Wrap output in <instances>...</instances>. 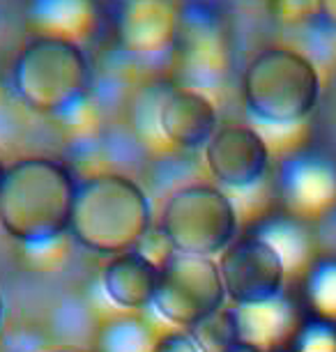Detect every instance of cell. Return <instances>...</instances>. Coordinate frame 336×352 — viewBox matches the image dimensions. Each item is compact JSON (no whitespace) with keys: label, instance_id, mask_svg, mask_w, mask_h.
Returning a JSON list of instances; mask_svg holds the SVG:
<instances>
[{"label":"cell","instance_id":"12","mask_svg":"<svg viewBox=\"0 0 336 352\" xmlns=\"http://www.w3.org/2000/svg\"><path fill=\"white\" fill-rule=\"evenodd\" d=\"M157 124L166 141L177 150H201L219 129V113L214 102L199 88L170 90L159 102Z\"/></svg>","mask_w":336,"mask_h":352},{"label":"cell","instance_id":"7","mask_svg":"<svg viewBox=\"0 0 336 352\" xmlns=\"http://www.w3.org/2000/svg\"><path fill=\"white\" fill-rule=\"evenodd\" d=\"M173 58L189 88L221 83L233 65V46L221 12L205 0H187L180 8V30Z\"/></svg>","mask_w":336,"mask_h":352},{"label":"cell","instance_id":"1","mask_svg":"<svg viewBox=\"0 0 336 352\" xmlns=\"http://www.w3.org/2000/svg\"><path fill=\"white\" fill-rule=\"evenodd\" d=\"M76 184L58 159H16L0 182V228L25 247L58 242L69 232Z\"/></svg>","mask_w":336,"mask_h":352},{"label":"cell","instance_id":"5","mask_svg":"<svg viewBox=\"0 0 336 352\" xmlns=\"http://www.w3.org/2000/svg\"><path fill=\"white\" fill-rule=\"evenodd\" d=\"M161 232L175 254L214 258L237 240V210L214 184H184L164 205Z\"/></svg>","mask_w":336,"mask_h":352},{"label":"cell","instance_id":"16","mask_svg":"<svg viewBox=\"0 0 336 352\" xmlns=\"http://www.w3.org/2000/svg\"><path fill=\"white\" fill-rule=\"evenodd\" d=\"M104 348L107 352H150L153 345H148V334L141 329V324L134 320H122L111 324Z\"/></svg>","mask_w":336,"mask_h":352},{"label":"cell","instance_id":"20","mask_svg":"<svg viewBox=\"0 0 336 352\" xmlns=\"http://www.w3.org/2000/svg\"><path fill=\"white\" fill-rule=\"evenodd\" d=\"M216 352H267V350L251 341H247V338H233V341H228L226 345L216 348Z\"/></svg>","mask_w":336,"mask_h":352},{"label":"cell","instance_id":"9","mask_svg":"<svg viewBox=\"0 0 336 352\" xmlns=\"http://www.w3.org/2000/svg\"><path fill=\"white\" fill-rule=\"evenodd\" d=\"M180 8L175 0H122L117 39L129 58L155 65L175 53Z\"/></svg>","mask_w":336,"mask_h":352},{"label":"cell","instance_id":"18","mask_svg":"<svg viewBox=\"0 0 336 352\" xmlns=\"http://www.w3.org/2000/svg\"><path fill=\"white\" fill-rule=\"evenodd\" d=\"M150 352H203L201 341L187 329H170L153 343Z\"/></svg>","mask_w":336,"mask_h":352},{"label":"cell","instance_id":"2","mask_svg":"<svg viewBox=\"0 0 336 352\" xmlns=\"http://www.w3.org/2000/svg\"><path fill=\"white\" fill-rule=\"evenodd\" d=\"M153 205L136 180L122 173H100L76 184L69 232L88 251L120 256L148 237Z\"/></svg>","mask_w":336,"mask_h":352},{"label":"cell","instance_id":"15","mask_svg":"<svg viewBox=\"0 0 336 352\" xmlns=\"http://www.w3.org/2000/svg\"><path fill=\"white\" fill-rule=\"evenodd\" d=\"M309 307L325 324H336V261L325 258L311 267L306 276Z\"/></svg>","mask_w":336,"mask_h":352},{"label":"cell","instance_id":"10","mask_svg":"<svg viewBox=\"0 0 336 352\" xmlns=\"http://www.w3.org/2000/svg\"><path fill=\"white\" fill-rule=\"evenodd\" d=\"M210 175L221 187L251 189L267 175L272 152L258 129L249 124H223L203 148Z\"/></svg>","mask_w":336,"mask_h":352},{"label":"cell","instance_id":"26","mask_svg":"<svg viewBox=\"0 0 336 352\" xmlns=\"http://www.w3.org/2000/svg\"><path fill=\"white\" fill-rule=\"evenodd\" d=\"M120 3H122V0H120Z\"/></svg>","mask_w":336,"mask_h":352},{"label":"cell","instance_id":"17","mask_svg":"<svg viewBox=\"0 0 336 352\" xmlns=\"http://www.w3.org/2000/svg\"><path fill=\"white\" fill-rule=\"evenodd\" d=\"M269 12L286 25H304L318 14V0H269Z\"/></svg>","mask_w":336,"mask_h":352},{"label":"cell","instance_id":"3","mask_svg":"<svg viewBox=\"0 0 336 352\" xmlns=\"http://www.w3.org/2000/svg\"><path fill=\"white\" fill-rule=\"evenodd\" d=\"M92 65L83 44L63 37L32 35L12 65L19 102L37 116H67L85 102Z\"/></svg>","mask_w":336,"mask_h":352},{"label":"cell","instance_id":"23","mask_svg":"<svg viewBox=\"0 0 336 352\" xmlns=\"http://www.w3.org/2000/svg\"><path fill=\"white\" fill-rule=\"evenodd\" d=\"M304 352H336V350H304Z\"/></svg>","mask_w":336,"mask_h":352},{"label":"cell","instance_id":"19","mask_svg":"<svg viewBox=\"0 0 336 352\" xmlns=\"http://www.w3.org/2000/svg\"><path fill=\"white\" fill-rule=\"evenodd\" d=\"M315 21H320L325 28L336 32V0H318V14Z\"/></svg>","mask_w":336,"mask_h":352},{"label":"cell","instance_id":"24","mask_svg":"<svg viewBox=\"0 0 336 352\" xmlns=\"http://www.w3.org/2000/svg\"><path fill=\"white\" fill-rule=\"evenodd\" d=\"M0 104H3V85H0Z\"/></svg>","mask_w":336,"mask_h":352},{"label":"cell","instance_id":"21","mask_svg":"<svg viewBox=\"0 0 336 352\" xmlns=\"http://www.w3.org/2000/svg\"><path fill=\"white\" fill-rule=\"evenodd\" d=\"M5 168H8V166H5L3 159H0V182H3V177H5Z\"/></svg>","mask_w":336,"mask_h":352},{"label":"cell","instance_id":"4","mask_svg":"<svg viewBox=\"0 0 336 352\" xmlns=\"http://www.w3.org/2000/svg\"><path fill=\"white\" fill-rule=\"evenodd\" d=\"M320 92L318 65L293 46H267L242 72V99L249 116L265 124L304 122L318 106Z\"/></svg>","mask_w":336,"mask_h":352},{"label":"cell","instance_id":"11","mask_svg":"<svg viewBox=\"0 0 336 352\" xmlns=\"http://www.w3.org/2000/svg\"><path fill=\"white\" fill-rule=\"evenodd\" d=\"M279 182L293 214L320 219L336 210V157L329 152H295L281 164Z\"/></svg>","mask_w":336,"mask_h":352},{"label":"cell","instance_id":"8","mask_svg":"<svg viewBox=\"0 0 336 352\" xmlns=\"http://www.w3.org/2000/svg\"><path fill=\"white\" fill-rule=\"evenodd\" d=\"M216 263L226 297L237 309L262 307L281 300L286 261L272 240L262 235L237 237Z\"/></svg>","mask_w":336,"mask_h":352},{"label":"cell","instance_id":"25","mask_svg":"<svg viewBox=\"0 0 336 352\" xmlns=\"http://www.w3.org/2000/svg\"><path fill=\"white\" fill-rule=\"evenodd\" d=\"M58 352H67V350H58Z\"/></svg>","mask_w":336,"mask_h":352},{"label":"cell","instance_id":"13","mask_svg":"<svg viewBox=\"0 0 336 352\" xmlns=\"http://www.w3.org/2000/svg\"><path fill=\"white\" fill-rule=\"evenodd\" d=\"M102 288L117 309L141 311L153 307L159 288V263L138 249L109 258L102 270Z\"/></svg>","mask_w":336,"mask_h":352},{"label":"cell","instance_id":"6","mask_svg":"<svg viewBox=\"0 0 336 352\" xmlns=\"http://www.w3.org/2000/svg\"><path fill=\"white\" fill-rule=\"evenodd\" d=\"M226 300L219 263L214 258L170 251L159 263V288L153 307L175 329H199L221 314Z\"/></svg>","mask_w":336,"mask_h":352},{"label":"cell","instance_id":"14","mask_svg":"<svg viewBox=\"0 0 336 352\" xmlns=\"http://www.w3.org/2000/svg\"><path fill=\"white\" fill-rule=\"evenodd\" d=\"M28 23L35 35L85 44L100 32L102 10L97 0H28Z\"/></svg>","mask_w":336,"mask_h":352},{"label":"cell","instance_id":"22","mask_svg":"<svg viewBox=\"0 0 336 352\" xmlns=\"http://www.w3.org/2000/svg\"><path fill=\"white\" fill-rule=\"evenodd\" d=\"M3 314H5V304H3V295H0V322H3Z\"/></svg>","mask_w":336,"mask_h":352}]
</instances>
